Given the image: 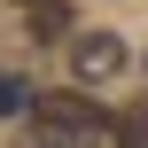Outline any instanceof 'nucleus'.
<instances>
[{
    "mask_svg": "<svg viewBox=\"0 0 148 148\" xmlns=\"http://www.w3.org/2000/svg\"><path fill=\"white\" fill-rule=\"evenodd\" d=\"M31 148H109V117L94 94H47L31 101Z\"/></svg>",
    "mask_w": 148,
    "mask_h": 148,
    "instance_id": "obj_1",
    "label": "nucleus"
},
{
    "mask_svg": "<svg viewBox=\"0 0 148 148\" xmlns=\"http://www.w3.org/2000/svg\"><path fill=\"white\" fill-rule=\"evenodd\" d=\"M109 148H148V109H125L109 125Z\"/></svg>",
    "mask_w": 148,
    "mask_h": 148,
    "instance_id": "obj_4",
    "label": "nucleus"
},
{
    "mask_svg": "<svg viewBox=\"0 0 148 148\" xmlns=\"http://www.w3.org/2000/svg\"><path fill=\"white\" fill-rule=\"evenodd\" d=\"M23 101H31V94H23V78H0V117H8V109H23Z\"/></svg>",
    "mask_w": 148,
    "mask_h": 148,
    "instance_id": "obj_5",
    "label": "nucleus"
},
{
    "mask_svg": "<svg viewBox=\"0 0 148 148\" xmlns=\"http://www.w3.org/2000/svg\"><path fill=\"white\" fill-rule=\"evenodd\" d=\"M70 70H78V86H109V78L125 70V39H117V31H86V39H70Z\"/></svg>",
    "mask_w": 148,
    "mask_h": 148,
    "instance_id": "obj_2",
    "label": "nucleus"
},
{
    "mask_svg": "<svg viewBox=\"0 0 148 148\" xmlns=\"http://www.w3.org/2000/svg\"><path fill=\"white\" fill-rule=\"evenodd\" d=\"M31 31H39V39H62V31H70V8H62V0H31Z\"/></svg>",
    "mask_w": 148,
    "mask_h": 148,
    "instance_id": "obj_3",
    "label": "nucleus"
},
{
    "mask_svg": "<svg viewBox=\"0 0 148 148\" xmlns=\"http://www.w3.org/2000/svg\"><path fill=\"white\" fill-rule=\"evenodd\" d=\"M23 8H31V0H23Z\"/></svg>",
    "mask_w": 148,
    "mask_h": 148,
    "instance_id": "obj_6",
    "label": "nucleus"
}]
</instances>
